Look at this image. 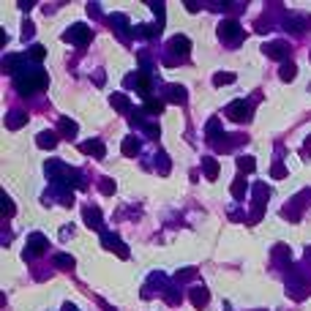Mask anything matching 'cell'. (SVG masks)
<instances>
[{
	"label": "cell",
	"mask_w": 311,
	"mask_h": 311,
	"mask_svg": "<svg viewBox=\"0 0 311 311\" xmlns=\"http://www.w3.org/2000/svg\"><path fill=\"white\" fill-rule=\"evenodd\" d=\"M262 52H265L268 58H273V60H284V63H287V58H289V46L284 44V41H268V44H262Z\"/></svg>",
	"instance_id": "obj_8"
},
{
	"label": "cell",
	"mask_w": 311,
	"mask_h": 311,
	"mask_svg": "<svg viewBox=\"0 0 311 311\" xmlns=\"http://www.w3.org/2000/svg\"><path fill=\"white\" fill-rule=\"evenodd\" d=\"M262 219V208H251V216H248V224H256V221H260Z\"/></svg>",
	"instance_id": "obj_41"
},
{
	"label": "cell",
	"mask_w": 311,
	"mask_h": 311,
	"mask_svg": "<svg viewBox=\"0 0 311 311\" xmlns=\"http://www.w3.org/2000/svg\"><path fill=\"white\" fill-rule=\"evenodd\" d=\"M159 126H147V137H153V139H159Z\"/></svg>",
	"instance_id": "obj_44"
},
{
	"label": "cell",
	"mask_w": 311,
	"mask_h": 311,
	"mask_svg": "<svg viewBox=\"0 0 311 311\" xmlns=\"http://www.w3.org/2000/svg\"><path fill=\"white\" fill-rule=\"evenodd\" d=\"M308 150H311V134L306 137V142H303V150H300V156H303V159H306V156H308Z\"/></svg>",
	"instance_id": "obj_43"
},
{
	"label": "cell",
	"mask_w": 311,
	"mask_h": 311,
	"mask_svg": "<svg viewBox=\"0 0 311 311\" xmlns=\"http://www.w3.org/2000/svg\"><path fill=\"white\" fill-rule=\"evenodd\" d=\"M306 254H308V260H311V246H308V248H306Z\"/></svg>",
	"instance_id": "obj_47"
},
{
	"label": "cell",
	"mask_w": 311,
	"mask_h": 311,
	"mask_svg": "<svg viewBox=\"0 0 311 311\" xmlns=\"http://www.w3.org/2000/svg\"><path fill=\"white\" fill-rule=\"evenodd\" d=\"M82 221L90 229H101V224H104V216H101L98 208H85V211H82Z\"/></svg>",
	"instance_id": "obj_16"
},
{
	"label": "cell",
	"mask_w": 311,
	"mask_h": 311,
	"mask_svg": "<svg viewBox=\"0 0 311 311\" xmlns=\"http://www.w3.org/2000/svg\"><path fill=\"white\" fill-rule=\"evenodd\" d=\"M58 126H60V134H63L66 139H74V137H77V123H74V120L60 118V120H58Z\"/></svg>",
	"instance_id": "obj_25"
},
{
	"label": "cell",
	"mask_w": 311,
	"mask_h": 311,
	"mask_svg": "<svg viewBox=\"0 0 311 311\" xmlns=\"http://www.w3.org/2000/svg\"><path fill=\"white\" fill-rule=\"evenodd\" d=\"M101 194H107V197H110V194H115V180H110V178L101 180Z\"/></svg>",
	"instance_id": "obj_39"
},
{
	"label": "cell",
	"mask_w": 311,
	"mask_h": 311,
	"mask_svg": "<svg viewBox=\"0 0 311 311\" xmlns=\"http://www.w3.org/2000/svg\"><path fill=\"white\" fill-rule=\"evenodd\" d=\"M232 82H235V74L232 71H219L213 77V85L216 87H219V85H232Z\"/></svg>",
	"instance_id": "obj_33"
},
{
	"label": "cell",
	"mask_w": 311,
	"mask_h": 311,
	"mask_svg": "<svg viewBox=\"0 0 311 311\" xmlns=\"http://www.w3.org/2000/svg\"><path fill=\"white\" fill-rule=\"evenodd\" d=\"M227 118L235 120V123H246L248 118H251V104L248 101H232V104L227 107Z\"/></svg>",
	"instance_id": "obj_5"
},
{
	"label": "cell",
	"mask_w": 311,
	"mask_h": 311,
	"mask_svg": "<svg viewBox=\"0 0 311 311\" xmlns=\"http://www.w3.org/2000/svg\"><path fill=\"white\" fill-rule=\"evenodd\" d=\"M55 265H58L60 270H71V268H74V256H71V254H58V256H55Z\"/></svg>",
	"instance_id": "obj_34"
},
{
	"label": "cell",
	"mask_w": 311,
	"mask_h": 311,
	"mask_svg": "<svg viewBox=\"0 0 311 311\" xmlns=\"http://www.w3.org/2000/svg\"><path fill=\"white\" fill-rule=\"evenodd\" d=\"M273 178H287V167H284L281 161H276V164H273Z\"/></svg>",
	"instance_id": "obj_40"
},
{
	"label": "cell",
	"mask_w": 311,
	"mask_h": 311,
	"mask_svg": "<svg viewBox=\"0 0 311 311\" xmlns=\"http://www.w3.org/2000/svg\"><path fill=\"white\" fill-rule=\"evenodd\" d=\"M63 311H77V306H74V303H66V306H63Z\"/></svg>",
	"instance_id": "obj_46"
},
{
	"label": "cell",
	"mask_w": 311,
	"mask_h": 311,
	"mask_svg": "<svg viewBox=\"0 0 311 311\" xmlns=\"http://www.w3.org/2000/svg\"><path fill=\"white\" fill-rule=\"evenodd\" d=\"M219 38H221V41H224L227 46H238V44H243L246 33H243L240 25L235 22L232 17H229V19H224V22L219 25Z\"/></svg>",
	"instance_id": "obj_2"
},
{
	"label": "cell",
	"mask_w": 311,
	"mask_h": 311,
	"mask_svg": "<svg viewBox=\"0 0 311 311\" xmlns=\"http://www.w3.org/2000/svg\"><path fill=\"white\" fill-rule=\"evenodd\" d=\"M110 101H112V107H115L118 112H128V115H131V101H128L123 93H115Z\"/></svg>",
	"instance_id": "obj_27"
},
{
	"label": "cell",
	"mask_w": 311,
	"mask_h": 311,
	"mask_svg": "<svg viewBox=\"0 0 311 311\" xmlns=\"http://www.w3.org/2000/svg\"><path fill=\"white\" fill-rule=\"evenodd\" d=\"M123 156H139V139L137 137L123 139Z\"/></svg>",
	"instance_id": "obj_31"
},
{
	"label": "cell",
	"mask_w": 311,
	"mask_h": 311,
	"mask_svg": "<svg viewBox=\"0 0 311 311\" xmlns=\"http://www.w3.org/2000/svg\"><path fill=\"white\" fill-rule=\"evenodd\" d=\"M254 208H262L265 211V202L270 199V186H265V183H254Z\"/></svg>",
	"instance_id": "obj_17"
},
{
	"label": "cell",
	"mask_w": 311,
	"mask_h": 311,
	"mask_svg": "<svg viewBox=\"0 0 311 311\" xmlns=\"http://www.w3.org/2000/svg\"><path fill=\"white\" fill-rule=\"evenodd\" d=\"M205 137H208V142H216L219 137H224V128H221V120H219V118H211V120H208Z\"/></svg>",
	"instance_id": "obj_21"
},
{
	"label": "cell",
	"mask_w": 311,
	"mask_h": 311,
	"mask_svg": "<svg viewBox=\"0 0 311 311\" xmlns=\"http://www.w3.org/2000/svg\"><path fill=\"white\" fill-rule=\"evenodd\" d=\"M287 292L292 295L295 300H303V297H308V292H311V284H308L306 276L292 273V276L287 279Z\"/></svg>",
	"instance_id": "obj_4"
},
{
	"label": "cell",
	"mask_w": 311,
	"mask_h": 311,
	"mask_svg": "<svg viewBox=\"0 0 311 311\" xmlns=\"http://www.w3.org/2000/svg\"><path fill=\"white\" fill-rule=\"evenodd\" d=\"M25 60H28V58H22V55H9V58H6V71H9V74H14V77H19V74H25V71H28V63H25Z\"/></svg>",
	"instance_id": "obj_11"
},
{
	"label": "cell",
	"mask_w": 311,
	"mask_h": 311,
	"mask_svg": "<svg viewBox=\"0 0 311 311\" xmlns=\"http://www.w3.org/2000/svg\"><path fill=\"white\" fill-rule=\"evenodd\" d=\"M3 199H6V216H14V202H11V197L3 194Z\"/></svg>",
	"instance_id": "obj_42"
},
{
	"label": "cell",
	"mask_w": 311,
	"mask_h": 311,
	"mask_svg": "<svg viewBox=\"0 0 311 311\" xmlns=\"http://www.w3.org/2000/svg\"><path fill=\"white\" fill-rule=\"evenodd\" d=\"M110 25H112V30L118 33V36L123 38V41H126L128 36H131V28H128V19H126V14H112V17H110Z\"/></svg>",
	"instance_id": "obj_12"
},
{
	"label": "cell",
	"mask_w": 311,
	"mask_h": 311,
	"mask_svg": "<svg viewBox=\"0 0 311 311\" xmlns=\"http://www.w3.org/2000/svg\"><path fill=\"white\" fill-rule=\"evenodd\" d=\"M25 123H28V112H22V110H14V112L6 115V126H9L11 131H17V128L25 126Z\"/></svg>",
	"instance_id": "obj_19"
},
{
	"label": "cell",
	"mask_w": 311,
	"mask_h": 311,
	"mask_svg": "<svg viewBox=\"0 0 311 311\" xmlns=\"http://www.w3.org/2000/svg\"><path fill=\"white\" fill-rule=\"evenodd\" d=\"M164 297H167V303H172V306H175V303L180 300V292H178V289H172V287H167L164 289Z\"/></svg>",
	"instance_id": "obj_37"
},
{
	"label": "cell",
	"mask_w": 311,
	"mask_h": 311,
	"mask_svg": "<svg viewBox=\"0 0 311 311\" xmlns=\"http://www.w3.org/2000/svg\"><path fill=\"white\" fill-rule=\"evenodd\" d=\"M167 98L175 101V104H186L188 101V93H186V87H180V85H172L170 90H167Z\"/></svg>",
	"instance_id": "obj_24"
},
{
	"label": "cell",
	"mask_w": 311,
	"mask_h": 311,
	"mask_svg": "<svg viewBox=\"0 0 311 311\" xmlns=\"http://www.w3.org/2000/svg\"><path fill=\"white\" fill-rule=\"evenodd\" d=\"M30 58L38 63V60H44V58H46V49H44L41 44H33V46H30Z\"/></svg>",
	"instance_id": "obj_35"
},
{
	"label": "cell",
	"mask_w": 311,
	"mask_h": 311,
	"mask_svg": "<svg viewBox=\"0 0 311 311\" xmlns=\"http://www.w3.org/2000/svg\"><path fill=\"white\" fill-rule=\"evenodd\" d=\"M188 297H191V303H194L197 308H205L208 300H211V295H208V289L202 287V284H199V287H194L191 292H188Z\"/></svg>",
	"instance_id": "obj_20"
},
{
	"label": "cell",
	"mask_w": 311,
	"mask_h": 311,
	"mask_svg": "<svg viewBox=\"0 0 311 311\" xmlns=\"http://www.w3.org/2000/svg\"><path fill=\"white\" fill-rule=\"evenodd\" d=\"M238 170H240L243 175L254 172V170H256V159H254V156H238Z\"/></svg>",
	"instance_id": "obj_28"
},
{
	"label": "cell",
	"mask_w": 311,
	"mask_h": 311,
	"mask_svg": "<svg viewBox=\"0 0 311 311\" xmlns=\"http://www.w3.org/2000/svg\"><path fill=\"white\" fill-rule=\"evenodd\" d=\"M44 172L49 175L52 180H58L60 175L66 172V164H63V161H58V159H52V161H46V164H44Z\"/></svg>",
	"instance_id": "obj_23"
},
{
	"label": "cell",
	"mask_w": 311,
	"mask_h": 311,
	"mask_svg": "<svg viewBox=\"0 0 311 311\" xmlns=\"http://www.w3.org/2000/svg\"><path fill=\"white\" fill-rule=\"evenodd\" d=\"M191 276H197V268H183V270H178V273H175V279H178V281H188Z\"/></svg>",
	"instance_id": "obj_36"
},
{
	"label": "cell",
	"mask_w": 311,
	"mask_h": 311,
	"mask_svg": "<svg viewBox=\"0 0 311 311\" xmlns=\"http://www.w3.org/2000/svg\"><path fill=\"white\" fill-rule=\"evenodd\" d=\"M240 142H246V137H240V134H232V137H229V134H224V137H219V139L213 142V145H216V150L229 153L235 145H240Z\"/></svg>",
	"instance_id": "obj_14"
},
{
	"label": "cell",
	"mask_w": 311,
	"mask_h": 311,
	"mask_svg": "<svg viewBox=\"0 0 311 311\" xmlns=\"http://www.w3.org/2000/svg\"><path fill=\"white\" fill-rule=\"evenodd\" d=\"M123 85H126V87H134V90H139L145 98H147V93H150V77H147V74H128Z\"/></svg>",
	"instance_id": "obj_7"
},
{
	"label": "cell",
	"mask_w": 311,
	"mask_h": 311,
	"mask_svg": "<svg viewBox=\"0 0 311 311\" xmlns=\"http://www.w3.org/2000/svg\"><path fill=\"white\" fill-rule=\"evenodd\" d=\"M46 246H49V240L44 238L41 232H33L28 238V251H25V256H33V254H44Z\"/></svg>",
	"instance_id": "obj_10"
},
{
	"label": "cell",
	"mask_w": 311,
	"mask_h": 311,
	"mask_svg": "<svg viewBox=\"0 0 311 311\" xmlns=\"http://www.w3.org/2000/svg\"><path fill=\"white\" fill-rule=\"evenodd\" d=\"M142 112H147V115H159V112H164V104H161L159 98H147V101H145V107H142Z\"/></svg>",
	"instance_id": "obj_32"
},
{
	"label": "cell",
	"mask_w": 311,
	"mask_h": 311,
	"mask_svg": "<svg viewBox=\"0 0 311 311\" xmlns=\"http://www.w3.org/2000/svg\"><path fill=\"white\" fill-rule=\"evenodd\" d=\"M306 28H308V17H303V14L284 17V30H287V33H303Z\"/></svg>",
	"instance_id": "obj_9"
},
{
	"label": "cell",
	"mask_w": 311,
	"mask_h": 311,
	"mask_svg": "<svg viewBox=\"0 0 311 311\" xmlns=\"http://www.w3.org/2000/svg\"><path fill=\"white\" fill-rule=\"evenodd\" d=\"M170 52L175 58H186L188 52H191V41H188L186 36H175L172 41H170Z\"/></svg>",
	"instance_id": "obj_15"
},
{
	"label": "cell",
	"mask_w": 311,
	"mask_h": 311,
	"mask_svg": "<svg viewBox=\"0 0 311 311\" xmlns=\"http://www.w3.org/2000/svg\"><path fill=\"white\" fill-rule=\"evenodd\" d=\"M279 77L284 79V82H292V79L297 77V66L292 63V60H287V63H281V69H279Z\"/></svg>",
	"instance_id": "obj_26"
},
{
	"label": "cell",
	"mask_w": 311,
	"mask_h": 311,
	"mask_svg": "<svg viewBox=\"0 0 311 311\" xmlns=\"http://www.w3.org/2000/svg\"><path fill=\"white\" fill-rule=\"evenodd\" d=\"M22 30H25V36H33V22H25Z\"/></svg>",
	"instance_id": "obj_45"
},
{
	"label": "cell",
	"mask_w": 311,
	"mask_h": 311,
	"mask_svg": "<svg viewBox=\"0 0 311 311\" xmlns=\"http://www.w3.org/2000/svg\"><path fill=\"white\" fill-rule=\"evenodd\" d=\"M156 159H159V172H161V175H167V172H170V159H167L164 153H159Z\"/></svg>",
	"instance_id": "obj_38"
},
{
	"label": "cell",
	"mask_w": 311,
	"mask_h": 311,
	"mask_svg": "<svg viewBox=\"0 0 311 311\" xmlns=\"http://www.w3.org/2000/svg\"><path fill=\"white\" fill-rule=\"evenodd\" d=\"M246 188H248L246 178H243V175H238V178L232 180V197H235V199H243V197H246Z\"/></svg>",
	"instance_id": "obj_29"
},
{
	"label": "cell",
	"mask_w": 311,
	"mask_h": 311,
	"mask_svg": "<svg viewBox=\"0 0 311 311\" xmlns=\"http://www.w3.org/2000/svg\"><path fill=\"white\" fill-rule=\"evenodd\" d=\"M202 170H205L208 180H219V175H221V167H219V161H216L213 156H205V159H202Z\"/></svg>",
	"instance_id": "obj_18"
},
{
	"label": "cell",
	"mask_w": 311,
	"mask_h": 311,
	"mask_svg": "<svg viewBox=\"0 0 311 311\" xmlns=\"http://www.w3.org/2000/svg\"><path fill=\"white\" fill-rule=\"evenodd\" d=\"M90 38H93V30L87 28L85 22L71 25V28L63 33V41L71 44V46H87V44H90Z\"/></svg>",
	"instance_id": "obj_3"
},
{
	"label": "cell",
	"mask_w": 311,
	"mask_h": 311,
	"mask_svg": "<svg viewBox=\"0 0 311 311\" xmlns=\"http://www.w3.org/2000/svg\"><path fill=\"white\" fill-rule=\"evenodd\" d=\"M36 145L41 147V150H52V147L58 145V134L55 131H41L36 137Z\"/></svg>",
	"instance_id": "obj_22"
},
{
	"label": "cell",
	"mask_w": 311,
	"mask_h": 311,
	"mask_svg": "<svg viewBox=\"0 0 311 311\" xmlns=\"http://www.w3.org/2000/svg\"><path fill=\"white\" fill-rule=\"evenodd\" d=\"M273 262L276 265H289V246H276L273 248Z\"/></svg>",
	"instance_id": "obj_30"
},
{
	"label": "cell",
	"mask_w": 311,
	"mask_h": 311,
	"mask_svg": "<svg viewBox=\"0 0 311 311\" xmlns=\"http://www.w3.org/2000/svg\"><path fill=\"white\" fill-rule=\"evenodd\" d=\"M79 150H82L85 156H93V159H104V156H107L104 142H101V139H87V142H82V145H79Z\"/></svg>",
	"instance_id": "obj_13"
},
{
	"label": "cell",
	"mask_w": 311,
	"mask_h": 311,
	"mask_svg": "<svg viewBox=\"0 0 311 311\" xmlns=\"http://www.w3.org/2000/svg\"><path fill=\"white\" fill-rule=\"evenodd\" d=\"M101 246H104V248H110V251H115V254L120 256V260H128V246H126V243L118 238V235H112V232L101 235Z\"/></svg>",
	"instance_id": "obj_6"
},
{
	"label": "cell",
	"mask_w": 311,
	"mask_h": 311,
	"mask_svg": "<svg viewBox=\"0 0 311 311\" xmlns=\"http://www.w3.org/2000/svg\"><path fill=\"white\" fill-rule=\"evenodd\" d=\"M46 85H49V77H46L44 69H28L25 74L17 77V90L22 96H30L36 90H46Z\"/></svg>",
	"instance_id": "obj_1"
}]
</instances>
